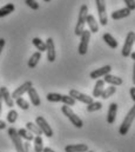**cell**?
<instances>
[{"label": "cell", "mask_w": 135, "mask_h": 152, "mask_svg": "<svg viewBox=\"0 0 135 152\" xmlns=\"http://www.w3.org/2000/svg\"><path fill=\"white\" fill-rule=\"evenodd\" d=\"M40 59H41V53L38 51V52H34L33 54L31 56V58H30V60H28V67L30 69H34L36 65H38V63L40 61Z\"/></svg>", "instance_id": "obj_24"}, {"label": "cell", "mask_w": 135, "mask_h": 152, "mask_svg": "<svg viewBox=\"0 0 135 152\" xmlns=\"http://www.w3.org/2000/svg\"><path fill=\"white\" fill-rule=\"evenodd\" d=\"M131 13H132V11L128 10L127 7H125V8H121V10H118V11L112 12V15L110 17H112L113 20H120V19H123V18L128 17Z\"/></svg>", "instance_id": "obj_15"}, {"label": "cell", "mask_w": 135, "mask_h": 152, "mask_svg": "<svg viewBox=\"0 0 135 152\" xmlns=\"http://www.w3.org/2000/svg\"><path fill=\"white\" fill-rule=\"evenodd\" d=\"M42 152H55V151L53 149H51V148H44Z\"/></svg>", "instance_id": "obj_39"}, {"label": "cell", "mask_w": 135, "mask_h": 152, "mask_svg": "<svg viewBox=\"0 0 135 152\" xmlns=\"http://www.w3.org/2000/svg\"><path fill=\"white\" fill-rule=\"evenodd\" d=\"M126 2V7L131 11H134L135 10V1L134 0H123Z\"/></svg>", "instance_id": "obj_35"}, {"label": "cell", "mask_w": 135, "mask_h": 152, "mask_svg": "<svg viewBox=\"0 0 135 152\" xmlns=\"http://www.w3.org/2000/svg\"><path fill=\"white\" fill-rule=\"evenodd\" d=\"M32 42H33L34 46L39 50L40 53H41V52H46V44H45L40 38H33Z\"/></svg>", "instance_id": "obj_28"}, {"label": "cell", "mask_w": 135, "mask_h": 152, "mask_svg": "<svg viewBox=\"0 0 135 152\" xmlns=\"http://www.w3.org/2000/svg\"><path fill=\"white\" fill-rule=\"evenodd\" d=\"M87 15H88V7H87V5H82L80 7V12H79V15H78V23H76V26H75V30H74L75 36L80 37L81 33L83 32Z\"/></svg>", "instance_id": "obj_1"}, {"label": "cell", "mask_w": 135, "mask_h": 152, "mask_svg": "<svg viewBox=\"0 0 135 152\" xmlns=\"http://www.w3.org/2000/svg\"><path fill=\"white\" fill-rule=\"evenodd\" d=\"M102 39L105 40V42L110 47V48H116L118 47V41L115 40V38L110 34V33H105L103 36H102Z\"/></svg>", "instance_id": "obj_21"}, {"label": "cell", "mask_w": 135, "mask_h": 152, "mask_svg": "<svg viewBox=\"0 0 135 152\" xmlns=\"http://www.w3.org/2000/svg\"><path fill=\"white\" fill-rule=\"evenodd\" d=\"M61 111H62V113L65 114L66 117H67L68 119H69V121L75 126V127H78V129H81L82 126H83V121L79 118V115H76V114L74 113V111L67 106V105H64L62 107H61Z\"/></svg>", "instance_id": "obj_3"}, {"label": "cell", "mask_w": 135, "mask_h": 152, "mask_svg": "<svg viewBox=\"0 0 135 152\" xmlns=\"http://www.w3.org/2000/svg\"><path fill=\"white\" fill-rule=\"evenodd\" d=\"M44 1H46V2H49V1H51V0H44Z\"/></svg>", "instance_id": "obj_42"}, {"label": "cell", "mask_w": 135, "mask_h": 152, "mask_svg": "<svg viewBox=\"0 0 135 152\" xmlns=\"http://www.w3.org/2000/svg\"><path fill=\"white\" fill-rule=\"evenodd\" d=\"M88 146L87 144H72L65 148V152H87Z\"/></svg>", "instance_id": "obj_17"}, {"label": "cell", "mask_w": 135, "mask_h": 152, "mask_svg": "<svg viewBox=\"0 0 135 152\" xmlns=\"http://www.w3.org/2000/svg\"><path fill=\"white\" fill-rule=\"evenodd\" d=\"M34 152H42L44 150V140L41 136H35L34 137Z\"/></svg>", "instance_id": "obj_27"}, {"label": "cell", "mask_w": 135, "mask_h": 152, "mask_svg": "<svg viewBox=\"0 0 135 152\" xmlns=\"http://www.w3.org/2000/svg\"><path fill=\"white\" fill-rule=\"evenodd\" d=\"M116 92V87L115 86H113V85H110V86H108V87H106V88H103V91H102L101 93V97L102 99H108L109 97H112L114 93Z\"/></svg>", "instance_id": "obj_25"}, {"label": "cell", "mask_w": 135, "mask_h": 152, "mask_svg": "<svg viewBox=\"0 0 135 152\" xmlns=\"http://www.w3.org/2000/svg\"><path fill=\"white\" fill-rule=\"evenodd\" d=\"M17 132H18V134H19L20 138H24V139H26L27 142H32L34 139V134H32V133H31L30 131H27L26 129H20V130H18Z\"/></svg>", "instance_id": "obj_26"}, {"label": "cell", "mask_w": 135, "mask_h": 152, "mask_svg": "<svg viewBox=\"0 0 135 152\" xmlns=\"http://www.w3.org/2000/svg\"><path fill=\"white\" fill-rule=\"evenodd\" d=\"M1 111H2V98L0 96V114H1Z\"/></svg>", "instance_id": "obj_40"}, {"label": "cell", "mask_w": 135, "mask_h": 152, "mask_svg": "<svg viewBox=\"0 0 135 152\" xmlns=\"http://www.w3.org/2000/svg\"><path fill=\"white\" fill-rule=\"evenodd\" d=\"M15 100H17V102H15V103H17V105H18L21 110H25V111H26V110H28V109H30V104H28V102H27V100H25L22 97L17 98Z\"/></svg>", "instance_id": "obj_31"}, {"label": "cell", "mask_w": 135, "mask_h": 152, "mask_svg": "<svg viewBox=\"0 0 135 152\" xmlns=\"http://www.w3.org/2000/svg\"><path fill=\"white\" fill-rule=\"evenodd\" d=\"M103 88H105V81L100 80V79L97 80V83L94 85V88H93V97H95V98L100 97L102 91H103Z\"/></svg>", "instance_id": "obj_22"}, {"label": "cell", "mask_w": 135, "mask_h": 152, "mask_svg": "<svg viewBox=\"0 0 135 152\" xmlns=\"http://www.w3.org/2000/svg\"><path fill=\"white\" fill-rule=\"evenodd\" d=\"M17 119H18V112L15 110H13V109L9 110V112L7 113V121L9 124H14L17 121Z\"/></svg>", "instance_id": "obj_32"}, {"label": "cell", "mask_w": 135, "mask_h": 152, "mask_svg": "<svg viewBox=\"0 0 135 152\" xmlns=\"http://www.w3.org/2000/svg\"><path fill=\"white\" fill-rule=\"evenodd\" d=\"M129 93H131V98H132L133 100H135V87H131Z\"/></svg>", "instance_id": "obj_37"}, {"label": "cell", "mask_w": 135, "mask_h": 152, "mask_svg": "<svg viewBox=\"0 0 135 152\" xmlns=\"http://www.w3.org/2000/svg\"><path fill=\"white\" fill-rule=\"evenodd\" d=\"M69 96L76 102V100H79V102H81V103H83V104H86V105H88V104H91V103H93L94 100H93V97H89V96H87V94H85V93H81V92H79L78 90H74V88H72L70 91H69Z\"/></svg>", "instance_id": "obj_9"}, {"label": "cell", "mask_w": 135, "mask_h": 152, "mask_svg": "<svg viewBox=\"0 0 135 152\" xmlns=\"http://www.w3.org/2000/svg\"><path fill=\"white\" fill-rule=\"evenodd\" d=\"M129 57H131L132 59H135V52H131V54H129Z\"/></svg>", "instance_id": "obj_41"}, {"label": "cell", "mask_w": 135, "mask_h": 152, "mask_svg": "<svg viewBox=\"0 0 135 152\" xmlns=\"http://www.w3.org/2000/svg\"><path fill=\"white\" fill-rule=\"evenodd\" d=\"M103 81L105 83H108V84H110L113 86H119V85H122V83H123L122 78L116 76H112V75H106Z\"/></svg>", "instance_id": "obj_19"}, {"label": "cell", "mask_w": 135, "mask_h": 152, "mask_svg": "<svg viewBox=\"0 0 135 152\" xmlns=\"http://www.w3.org/2000/svg\"><path fill=\"white\" fill-rule=\"evenodd\" d=\"M101 109L102 103H100V102H93V103L87 105V112H95V111L101 110Z\"/></svg>", "instance_id": "obj_30"}, {"label": "cell", "mask_w": 135, "mask_h": 152, "mask_svg": "<svg viewBox=\"0 0 135 152\" xmlns=\"http://www.w3.org/2000/svg\"><path fill=\"white\" fill-rule=\"evenodd\" d=\"M116 113H118V104L116 103H112L109 105L108 109V113H107V123L108 124H113L116 119Z\"/></svg>", "instance_id": "obj_16"}, {"label": "cell", "mask_w": 135, "mask_h": 152, "mask_svg": "<svg viewBox=\"0 0 135 152\" xmlns=\"http://www.w3.org/2000/svg\"><path fill=\"white\" fill-rule=\"evenodd\" d=\"M46 52H47V59L49 63H53L57 58V52H55V45L54 40L52 38H47L46 40Z\"/></svg>", "instance_id": "obj_11"}, {"label": "cell", "mask_w": 135, "mask_h": 152, "mask_svg": "<svg viewBox=\"0 0 135 152\" xmlns=\"http://www.w3.org/2000/svg\"><path fill=\"white\" fill-rule=\"evenodd\" d=\"M87 152H94V151H89V150H88V151H87Z\"/></svg>", "instance_id": "obj_43"}, {"label": "cell", "mask_w": 135, "mask_h": 152, "mask_svg": "<svg viewBox=\"0 0 135 152\" xmlns=\"http://www.w3.org/2000/svg\"><path fill=\"white\" fill-rule=\"evenodd\" d=\"M35 124L39 126V129L41 130V132H42L45 136H47L48 138L53 137V130H52V127L48 125V123L46 121V119H45L44 117H41V115L36 117V118H35Z\"/></svg>", "instance_id": "obj_8"}, {"label": "cell", "mask_w": 135, "mask_h": 152, "mask_svg": "<svg viewBox=\"0 0 135 152\" xmlns=\"http://www.w3.org/2000/svg\"><path fill=\"white\" fill-rule=\"evenodd\" d=\"M0 96H1L2 100L5 102V104H6L8 107L12 109V107L14 106V100L12 99L11 93H9V91H8L7 87H5V86H1V87H0Z\"/></svg>", "instance_id": "obj_12"}, {"label": "cell", "mask_w": 135, "mask_h": 152, "mask_svg": "<svg viewBox=\"0 0 135 152\" xmlns=\"http://www.w3.org/2000/svg\"><path fill=\"white\" fill-rule=\"evenodd\" d=\"M5 44H6L5 39H4V38H0V54H1L2 50H4V47H5Z\"/></svg>", "instance_id": "obj_36"}, {"label": "cell", "mask_w": 135, "mask_h": 152, "mask_svg": "<svg viewBox=\"0 0 135 152\" xmlns=\"http://www.w3.org/2000/svg\"><path fill=\"white\" fill-rule=\"evenodd\" d=\"M25 4H26L30 8L34 10V11H36V10H39V8H40L39 2H36L35 0H25Z\"/></svg>", "instance_id": "obj_34"}, {"label": "cell", "mask_w": 135, "mask_h": 152, "mask_svg": "<svg viewBox=\"0 0 135 152\" xmlns=\"http://www.w3.org/2000/svg\"><path fill=\"white\" fill-rule=\"evenodd\" d=\"M110 71H112V67H110L109 65H106V66H102L100 69H97V70L92 71L91 75H89V78H91V79L101 78V77H105L106 75H109Z\"/></svg>", "instance_id": "obj_13"}, {"label": "cell", "mask_w": 135, "mask_h": 152, "mask_svg": "<svg viewBox=\"0 0 135 152\" xmlns=\"http://www.w3.org/2000/svg\"><path fill=\"white\" fill-rule=\"evenodd\" d=\"M98 13H99V21L102 26H106L108 24V17L106 12V0H95Z\"/></svg>", "instance_id": "obj_6"}, {"label": "cell", "mask_w": 135, "mask_h": 152, "mask_svg": "<svg viewBox=\"0 0 135 152\" xmlns=\"http://www.w3.org/2000/svg\"><path fill=\"white\" fill-rule=\"evenodd\" d=\"M61 97H62V94L52 92V93H48L46 96V99L48 102H51V103H58V102H61Z\"/></svg>", "instance_id": "obj_29"}, {"label": "cell", "mask_w": 135, "mask_h": 152, "mask_svg": "<svg viewBox=\"0 0 135 152\" xmlns=\"http://www.w3.org/2000/svg\"><path fill=\"white\" fill-rule=\"evenodd\" d=\"M86 24L88 25L91 33H98V32H99V24H98V21L95 20L94 15L88 14L87 18H86Z\"/></svg>", "instance_id": "obj_14"}, {"label": "cell", "mask_w": 135, "mask_h": 152, "mask_svg": "<svg viewBox=\"0 0 135 152\" xmlns=\"http://www.w3.org/2000/svg\"><path fill=\"white\" fill-rule=\"evenodd\" d=\"M134 117H135V106H133V107L129 110V112L127 113V115L125 117L123 121L121 123V125H120V127H119V133H120V134H122V136L127 134V132H128L129 129H131V125H132L133 121H134Z\"/></svg>", "instance_id": "obj_2"}, {"label": "cell", "mask_w": 135, "mask_h": 152, "mask_svg": "<svg viewBox=\"0 0 135 152\" xmlns=\"http://www.w3.org/2000/svg\"><path fill=\"white\" fill-rule=\"evenodd\" d=\"M4 129H6V123L0 120V130H4Z\"/></svg>", "instance_id": "obj_38"}, {"label": "cell", "mask_w": 135, "mask_h": 152, "mask_svg": "<svg viewBox=\"0 0 135 152\" xmlns=\"http://www.w3.org/2000/svg\"><path fill=\"white\" fill-rule=\"evenodd\" d=\"M14 10H15V6H14L12 2L6 4L5 6L0 7V18H4V17H6V15L11 14L12 12H14Z\"/></svg>", "instance_id": "obj_20"}, {"label": "cell", "mask_w": 135, "mask_h": 152, "mask_svg": "<svg viewBox=\"0 0 135 152\" xmlns=\"http://www.w3.org/2000/svg\"><path fill=\"white\" fill-rule=\"evenodd\" d=\"M134 40H135V33L134 31H131L128 32L126 40H125V44H123V47H122V56L125 58L129 57L132 50H133V45H134Z\"/></svg>", "instance_id": "obj_5"}, {"label": "cell", "mask_w": 135, "mask_h": 152, "mask_svg": "<svg viewBox=\"0 0 135 152\" xmlns=\"http://www.w3.org/2000/svg\"><path fill=\"white\" fill-rule=\"evenodd\" d=\"M91 32L89 30H83V32L81 33V40H80V44H79V47H78V52L79 54L81 56H85L88 51V45H89V40H91Z\"/></svg>", "instance_id": "obj_4"}, {"label": "cell", "mask_w": 135, "mask_h": 152, "mask_svg": "<svg viewBox=\"0 0 135 152\" xmlns=\"http://www.w3.org/2000/svg\"><path fill=\"white\" fill-rule=\"evenodd\" d=\"M8 136L12 139V143L14 144L17 152H25L24 151V143L21 142V138L19 137V134H18V132L14 127L8 129Z\"/></svg>", "instance_id": "obj_7"}, {"label": "cell", "mask_w": 135, "mask_h": 152, "mask_svg": "<svg viewBox=\"0 0 135 152\" xmlns=\"http://www.w3.org/2000/svg\"><path fill=\"white\" fill-rule=\"evenodd\" d=\"M27 94H28V97H30L31 103H32V105H33V106H40V104H41L40 97H39V94H38V92H36V90L34 88L33 86L27 91Z\"/></svg>", "instance_id": "obj_18"}, {"label": "cell", "mask_w": 135, "mask_h": 152, "mask_svg": "<svg viewBox=\"0 0 135 152\" xmlns=\"http://www.w3.org/2000/svg\"><path fill=\"white\" fill-rule=\"evenodd\" d=\"M61 102H62L65 105H67V106H74V105H75V100H74L70 96H67V94H62Z\"/></svg>", "instance_id": "obj_33"}, {"label": "cell", "mask_w": 135, "mask_h": 152, "mask_svg": "<svg viewBox=\"0 0 135 152\" xmlns=\"http://www.w3.org/2000/svg\"><path fill=\"white\" fill-rule=\"evenodd\" d=\"M33 86V84H32V81H30V80H27V81H25L22 85H20L18 88H15L14 91H13V93L11 94V97H12V99H17V98H20V97H22L31 87Z\"/></svg>", "instance_id": "obj_10"}, {"label": "cell", "mask_w": 135, "mask_h": 152, "mask_svg": "<svg viewBox=\"0 0 135 152\" xmlns=\"http://www.w3.org/2000/svg\"><path fill=\"white\" fill-rule=\"evenodd\" d=\"M26 130L30 131L32 134H35V136H41L42 134V132L39 129V126L35 123H32V121H27L26 123Z\"/></svg>", "instance_id": "obj_23"}]
</instances>
